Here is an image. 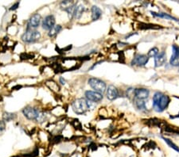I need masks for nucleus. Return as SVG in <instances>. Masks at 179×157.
Returning a JSON list of instances; mask_svg holds the SVG:
<instances>
[{"label":"nucleus","mask_w":179,"mask_h":157,"mask_svg":"<svg viewBox=\"0 0 179 157\" xmlns=\"http://www.w3.org/2000/svg\"><path fill=\"white\" fill-rule=\"evenodd\" d=\"M170 103V98L168 95L161 92H156L153 96V107L157 112H163L167 108Z\"/></svg>","instance_id":"f257e3e1"},{"label":"nucleus","mask_w":179,"mask_h":157,"mask_svg":"<svg viewBox=\"0 0 179 157\" xmlns=\"http://www.w3.org/2000/svg\"><path fill=\"white\" fill-rule=\"evenodd\" d=\"M90 105L85 99H78L72 103L73 111L77 114H83L89 110Z\"/></svg>","instance_id":"f03ea898"},{"label":"nucleus","mask_w":179,"mask_h":157,"mask_svg":"<svg viewBox=\"0 0 179 157\" xmlns=\"http://www.w3.org/2000/svg\"><path fill=\"white\" fill-rule=\"evenodd\" d=\"M88 84L92 89L95 90V91L98 92L100 94H103L106 91V83L100 79L98 78H91L88 80Z\"/></svg>","instance_id":"7ed1b4c3"},{"label":"nucleus","mask_w":179,"mask_h":157,"mask_svg":"<svg viewBox=\"0 0 179 157\" xmlns=\"http://www.w3.org/2000/svg\"><path fill=\"white\" fill-rule=\"evenodd\" d=\"M41 38V33L37 30L33 29H27L22 36V39L24 42L32 43L35 42Z\"/></svg>","instance_id":"20e7f679"},{"label":"nucleus","mask_w":179,"mask_h":157,"mask_svg":"<svg viewBox=\"0 0 179 157\" xmlns=\"http://www.w3.org/2000/svg\"><path fill=\"white\" fill-rule=\"evenodd\" d=\"M22 112H23L24 116L30 120H37V118L40 114L38 110H37L35 108L30 107V106L25 108Z\"/></svg>","instance_id":"39448f33"},{"label":"nucleus","mask_w":179,"mask_h":157,"mask_svg":"<svg viewBox=\"0 0 179 157\" xmlns=\"http://www.w3.org/2000/svg\"><path fill=\"white\" fill-rule=\"evenodd\" d=\"M149 60V57L146 55H137L132 60L131 64L133 66H144L146 65Z\"/></svg>","instance_id":"423d86ee"},{"label":"nucleus","mask_w":179,"mask_h":157,"mask_svg":"<svg viewBox=\"0 0 179 157\" xmlns=\"http://www.w3.org/2000/svg\"><path fill=\"white\" fill-rule=\"evenodd\" d=\"M42 21V16L39 14H33L28 21V28L27 29H33L39 26Z\"/></svg>","instance_id":"0eeeda50"},{"label":"nucleus","mask_w":179,"mask_h":157,"mask_svg":"<svg viewBox=\"0 0 179 157\" xmlns=\"http://www.w3.org/2000/svg\"><path fill=\"white\" fill-rule=\"evenodd\" d=\"M85 97L88 101L93 102H98L103 99V94H100L98 92L92 91H87L85 92Z\"/></svg>","instance_id":"6e6552de"},{"label":"nucleus","mask_w":179,"mask_h":157,"mask_svg":"<svg viewBox=\"0 0 179 157\" xmlns=\"http://www.w3.org/2000/svg\"><path fill=\"white\" fill-rule=\"evenodd\" d=\"M56 20L53 15H48L42 21V28L46 30H50L55 26Z\"/></svg>","instance_id":"1a4fd4ad"},{"label":"nucleus","mask_w":179,"mask_h":157,"mask_svg":"<svg viewBox=\"0 0 179 157\" xmlns=\"http://www.w3.org/2000/svg\"><path fill=\"white\" fill-rule=\"evenodd\" d=\"M134 94L135 99L140 100H145L149 97L150 91L146 88H137L134 91Z\"/></svg>","instance_id":"9d476101"},{"label":"nucleus","mask_w":179,"mask_h":157,"mask_svg":"<svg viewBox=\"0 0 179 157\" xmlns=\"http://www.w3.org/2000/svg\"><path fill=\"white\" fill-rule=\"evenodd\" d=\"M173 53L170 58V63L173 66L179 65V46L176 45H172Z\"/></svg>","instance_id":"9b49d317"},{"label":"nucleus","mask_w":179,"mask_h":157,"mask_svg":"<svg viewBox=\"0 0 179 157\" xmlns=\"http://www.w3.org/2000/svg\"><path fill=\"white\" fill-rule=\"evenodd\" d=\"M119 97V91L115 86L110 85L107 89V98L111 101H113Z\"/></svg>","instance_id":"f8f14e48"},{"label":"nucleus","mask_w":179,"mask_h":157,"mask_svg":"<svg viewBox=\"0 0 179 157\" xmlns=\"http://www.w3.org/2000/svg\"><path fill=\"white\" fill-rule=\"evenodd\" d=\"M166 61V54L165 52H162L158 53L157 56L154 57V63H155L156 68L162 67L165 64Z\"/></svg>","instance_id":"ddd939ff"},{"label":"nucleus","mask_w":179,"mask_h":157,"mask_svg":"<svg viewBox=\"0 0 179 157\" xmlns=\"http://www.w3.org/2000/svg\"><path fill=\"white\" fill-rule=\"evenodd\" d=\"M102 10L97 6H93L92 7V18L93 21L98 20L101 17Z\"/></svg>","instance_id":"4468645a"},{"label":"nucleus","mask_w":179,"mask_h":157,"mask_svg":"<svg viewBox=\"0 0 179 157\" xmlns=\"http://www.w3.org/2000/svg\"><path fill=\"white\" fill-rule=\"evenodd\" d=\"M85 7L82 6V5H79V6H77L75 8V10H74V13H73V17L75 18H80L82 14L85 11Z\"/></svg>","instance_id":"2eb2a0df"},{"label":"nucleus","mask_w":179,"mask_h":157,"mask_svg":"<svg viewBox=\"0 0 179 157\" xmlns=\"http://www.w3.org/2000/svg\"><path fill=\"white\" fill-rule=\"evenodd\" d=\"M152 15L154 17H158V18H166V19H171V20H175V21H179L178 19H177L175 17L171 16L170 14H165V13H155V12H151Z\"/></svg>","instance_id":"dca6fc26"},{"label":"nucleus","mask_w":179,"mask_h":157,"mask_svg":"<svg viewBox=\"0 0 179 157\" xmlns=\"http://www.w3.org/2000/svg\"><path fill=\"white\" fill-rule=\"evenodd\" d=\"M61 29H62V27H61V26H60V25L54 26L50 29V32H49V37H50V38H54L55 36L57 35V34L61 32Z\"/></svg>","instance_id":"f3484780"},{"label":"nucleus","mask_w":179,"mask_h":157,"mask_svg":"<svg viewBox=\"0 0 179 157\" xmlns=\"http://www.w3.org/2000/svg\"><path fill=\"white\" fill-rule=\"evenodd\" d=\"M134 104H135V106H136L139 110H145L146 109V103H145L144 100H140V99H135V100H134Z\"/></svg>","instance_id":"a211bd4d"},{"label":"nucleus","mask_w":179,"mask_h":157,"mask_svg":"<svg viewBox=\"0 0 179 157\" xmlns=\"http://www.w3.org/2000/svg\"><path fill=\"white\" fill-rule=\"evenodd\" d=\"M15 117H16L15 114H12V113L5 112L2 115V118H3L4 122H10L12 120H14Z\"/></svg>","instance_id":"6ab92c4d"},{"label":"nucleus","mask_w":179,"mask_h":157,"mask_svg":"<svg viewBox=\"0 0 179 157\" xmlns=\"http://www.w3.org/2000/svg\"><path fill=\"white\" fill-rule=\"evenodd\" d=\"M163 140H164V141H166V143H167V144L169 146H170V148H172L173 149H175V150L176 151V152L179 153V148H178V147L177 145H176V144H175V143H174V142H173L172 141H170V139L166 138V137H163Z\"/></svg>","instance_id":"aec40b11"},{"label":"nucleus","mask_w":179,"mask_h":157,"mask_svg":"<svg viewBox=\"0 0 179 157\" xmlns=\"http://www.w3.org/2000/svg\"><path fill=\"white\" fill-rule=\"evenodd\" d=\"M158 53H159V52H158V48H153V49L149 50L147 56H148V57H155Z\"/></svg>","instance_id":"412c9836"},{"label":"nucleus","mask_w":179,"mask_h":157,"mask_svg":"<svg viewBox=\"0 0 179 157\" xmlns=\"http://www.w3.org/2000/svg\"><path fill=\"white\" fill-rule=\"evenodd\" d=\"M6 129V124L4 121H0V135L3 133Z\"/></svg>","instance_id":"4be33fe9"},{"label":"nucleus","mask_w":179,"mask_h":157,"mask_svg":"<svg viewBox=\"0 0 179 157\" xmlns=\"http://www.w3.org/2000/svg\"><path fill=\"white\" fill-rule=\"evenodd\" d=\"M19 7V2H16L15 4L12 6V7L10 8V10H16Z\"/></svg>","instance_id":"5701e85b"},{"label":"nucleus","mask_w":179,"mask_h":157,"mask_svg":"<svg viewBox=\"0 0 179 157\" xmlns=\"http://www.w3.org/2000/svg\"><path fill=\"white\" fill-rule=\"evenodd\" d=\"M60 81L62 83V84H65V80H63V78H61V79H60Z\"/></svg>","instance_id":"b1692460"},{"label":"nucleus","mask_w":179,"mask_h":157,"mask_svg":"<svg viewBox=\"0 0 179 157\" xmlns=\"http://www.w3.org/2000/svg\"><path fill=\"white\" fill-rule=\"evenodd\" d=\"M131 157H134V156H131Z\"/></svg>","instance_id":"393cba45"}]
</instances>
